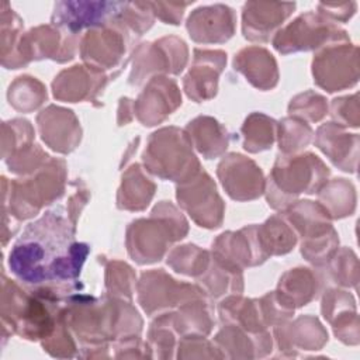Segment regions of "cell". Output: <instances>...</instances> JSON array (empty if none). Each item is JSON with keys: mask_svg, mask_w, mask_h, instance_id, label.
<instances>
[{"mask_svg": "<svg viewBox=\"0 0 360 360\" xmlns=\"http://www.w3.org/2000/svg\"><path fill=\"white\" fill-rule=\"evenodd\" d=\"M76 225L62 207L45 212L30 224L8 256L13 274L39 287L75 281L90 252L75 238Z\"/></svg>", "mask_w": 360, "mask_h": 360, "instance_id": "6da1fadb", "label": "cell"}, {"mask_svg": "<svg viewBox=\"0 0 360 360\" xmlns=\"http://www.w3.org/2000/svg\"><path fill=\"white\" fill-rule=\"evenodd\" d=\"M188 222L170 201L158 202L148 218L132 221L127 228V250L138 264H152L163 259L172 243L183 239Z\"/></svg>", "mask_w": 360, "mask_h": 360, "instance_id": "7a4b0ae2", "label": "cell"}, {"mask_svg": "<svg viewBox=\"0 0 360 360\" xmlns=\"http://www.w3.org/2000/svg\"><path fill=\"white\" fill-rule=\"evenodd\" d=\"M328 166L311 152L278 155L266 180V200L276 211H284L298 197L315 194L328 181Z\"/></svg>", "mask_w": 360, "mask_h": 360, "instance_id": "3957f363", "label": "cell"}, {"mask_svg": "<svg viewBox=\"0 0 360 360\" xmlns=\"http://www.w3.org/2000/svg\"><path fill=\"white\" fill-rule=\"evenodd\" d=\"M3 211L18 221L35 217L44 205L52 204L63 195L66 186V163L62 159L49 160L25 179L8 181L3 177Z\"/></svg>", "mask_w": 360, "mask_h": 360, "instance_id": "277c9868", "label": "cell"}, {"mask_svg": "<svg viewBox=\"0 0 360 360\" xmlns=\"http://www.w3.org/2000/svg\"><path fill=\"white\" fill-rule=\"evenodd\" d=\"M145 170L162 180L183 183L201 170L184 129L165 127L155 131L142 153Z\"/></svg>", "mask_w": 360, "mask_h": 360, "instance_id": "5b68a950", "label": "cell"}, {"mask_svg": "<svg viewBox=\"0 0 360 360\" xmlns=\"http://www.w3.org/2000/svg\"><path fill=\"white\" fill-rule=\"evenodd\" d=\"M135 39L136 37L112 20L108 24L84 32L79 44L80 58L84 65L104 72L110 79H114L125 66L129 48Z\"/></svg>", "mask_w": 360, "mask_h": 360, "instance_id": "8992f818", "label": "cell"}, {"mask_svg": "<svg viewBox=\"0 0 360 360\" xmlns=\"http://www.w3.org/2000/svg\"><path fill=\"white\" fill-rule=\"evenodd\" d=\"M187 60L188 48L179 37L170 35L155 42H143L132 52V69L128 83L141 86L155 76L179 75L184 70Z\"/></svg>", "mask_w": 360, "mask_h": 360, "instance_id": "52a82bcc", "label": "cell"}, {"mask_svg": "<svg viewBox=\"0 0 360 360\" xmlns=\"http://www.w3.org/2000/svg\"><path fill=\"white\" fill-rule=\"evenodd\" d=\"M350 41L347 32L319 15L308 11L298 15L284 28H280L271 42L277 52L283 55L318 51L329 44Z\"/></svg>", "mask_w": 360, "mask_h": 360, "instance_id": "ba28073f", "label": "cell"}, {"mask_svg": "<svg viewBox=\"0 0 360 360\" xmlns=\"http://www.w3.org/2000/svg\"><path fill=\"white\" fill-rule=\"evenodd\" d=\"M136 292L138 302L149 316L169 312L191 300L208 297L198 284L180 283L163 269L143 271L136 283Z\"/></svg>", "mask_w": 360, "mask_h": 360, "instance_id": "9c48e42d", "label": "cell"}, {"mask_svg": "<svg viewBox=\"0 0 360 360\" xmlns=\"http://www.w3.org/2000/svg\"><path fill=\"white\" fill-rule=\"evenodd\" d=\"M359 48L350 41L329 44L316 51L312 76L318 87L328 93L350 89L359 82Z\"/></svg>", "mask_w": 360, "mask_h": 360, "instance_id": "30bf717a", "label": "cell"}, {"mask_svg": "<svg viewBox=\"0 0 360 360\" xmlns=\"http://www.w3.org/2000/svg\"><path fill=\"white\" fill-rule=\"evenodd\" d=\"M179 205L201 228L215 229L222 225L225 202L217 191L215 181L205 170L176 186Z\"/></svg>", "mask_w": 360, "mask_h": 360, "instance_id": "8fae6325", "label": "cell"}, {"mask_svg": "<svg viewBox=\"0 0 360 360\" xmlns=\"http://www.w3.org/2000/svg\"><path fill=\"white\" fill-rule=\"evenodd\" d=\"M79 37L68 34L58 27L38 25L22 34L13 69L27 66L31 60L52 59L58 63H65L75 58L79 48Z\"/></svg>", "mask_w": 360, "mask_h": 360, "instance_id": "7c38bea8", "label": "cell"}, {"mask_svg": "<svg viewBox=\"0 0 360 360\" xmlns=\"http://www.w3.org/2000/svg\"><path fill=\"white\" fill-rule=\"evenodd\" d=\"M225 193L235 201H252L264 194L266 180L255 160L240 155H225L217 167Z\"/></svg>", "mask_w": 360, "mask_h": 360, "instance_id": "4fadbf2b", "label": "cell"}, {"mask_svg": "<svg viewBox=\"0 0 360 360\" xmlns=\"http://www.w3.org/2000/svg\"><path fill=\"white\" fill-rule=\"evenodd\" d=\"M120 6L121 1H58L53 7L51 24L79 37L84 28L90 30L111 22Z\"/></svg>", "mask_w": 360, "mask_h": 360, "instance_id": "5bb4252c", "label": "cell"}, {"mask_svg": "<svg viewBox=\"0 0 360 360\" xmlns=\"http://www.w3.org/2000/svg\"><path fill=\"white\" fill-rule=\"evenodd\" d=\"M181 105V94L177 83L167 76L152 77L136 100L134 115L145 127L163 122Z\"/></svg>", "mask_w": 360, "mask_h": 360, "instance_id": "9a60e30c", "label": "cell"}, {"mask_svg": "<svg viewBox=\"0 0 360 360\" xmlns=\"http://www.w3.org/2000/svg\"><path fill=\"white\" fill-rule=\"evenodd\" d=\"M226 65V53L221 49H194L193 63L183 79V89L195 103L217 96L218 80Z\"/></svg>", "mask_w": 360, "mask_h": 360, "instance_id": "2e32d148", "label": "cell"}, {"mask_svg": "<svg viewBox=\"0 0 360 360\" xmlns=\"http://www.w3.org/2000/svg\"><path fill=\"white\" fill-rule=\"evenodd\" d=\"M211 253L242 270L259 266L269 259L262 245L257 225H248L236 232L221 233L212 242Z\"/></svg>", "mask_w": 360, "mask_h": 360, "instance_id": "e0dca14e", "label": "cell"}, {"mask_svg": "<svg viewBox=\"0 0 360 360\" xmlns=\"http://www.w3.org/2000/svg\"><path fill=\"white\" fill-rule=\"evenodd\" d=\"M104 72L87 65H75L62 70L52 82L53 97L59 101H96L110 82Z\"/></svg>", "mask_w": 360, "mask_h": 360, "instance_id": "ac0fdd59", "label": "cell"}, {"mask_svg": "<svg viewBox=\"0 0 360 360\" xmlns=\"http://www.w3.org/2000/svg\"><path fill=\"white\" fill-rule=\"evenodd\" d=\"M294 10L295 3L248 1L242 8V34L250 42H269Z\"/></svg>", "mask_w": 360, "mask_h": 360, "instance_id": "d6986e66", "label": "cell"}, {"mask_svg": "<svg viewBox=\"0 0 360 360\" xmlns=\"http://www.w3.org/2000/svg\"><path fill=\"white\" fill-rule=\"evenodd\" d=\"M186 28L194 42L224 44L235 34L236 15L225 4L201 6L191 11Z\"/></svg>", "mask_w": 360, "mask_h": 360, "instance_id": "ffe728a7", "label": "cell"}, {"mask_svg": "<svg viewBox=\"0 0 360 360\" xmlns=\"http://www.w3.org/2000/svg\"><path fill=\"white\" fill-rule=\"evenodd\" d=\"M37 124L42 141L58 153H70L82 139V128L72 110L48 105L37 115Z\"/></svg>", "mask_w": 360, "mask_h": 360, "instance_id": "44dd1931", "label": "cell"}, {"mask_svg": "<svg viewBox=\"0 0 360 360\" xmlns=\"http://www.w3.org/2000/svg\"><path fill=\"white\" fill-rule=\"evenodd\" d=\"M222 325L212 342L222 359H260L271 352L273 336L267 329L249 332L233 323Z\"/></svg>", "mask_w": 360, "mask_h": 360, "instance_id": "7402d4cb", "label": "cell"}, {"mask_svg": "<svg viewBox=\"0 0 360 360\" xmlns=\"http://www.w3.org/2000/svg\"><path fill=\"white\" fill-rule=\"evenodd\" d=\"M273 336L283 356H295L297 350H321L328 342L326 329L312 315H301L274 326Z\"/></svg>", "mask_w": 360, "mask_h": 360, "instance_id": "603a6c76", "label": "cell"}, {"mask_svg": "<svg viewBox=\"0 0 360 360\" xmlns=\"http://www.w3.org/2000/svg\"><path fill=\"white\" fill-rule=\"evenodd\" d=\"M315 146L340 170L354 173L359 160V134H349L335 122L322 124L314 139Z\"/></svg>", "mask_w": 360, "mask_h": 360, "instance_id": "cb8c5ba5", "label": "cell"}, {"mask_svg": "<svg viewBox=\"0 0 360 360\" xmlns=\"http://www.w3.org/2000/svg\"><path fill=\"white\" fill-rule=\"evenodd\" d=\"M233 69L242 73L256 89L271 90L278 83V68L274 56L262 46H246L233 58Z\"/></svg>", "mask_w": 360, "mask_h": 360, "instance_id": "d4e9b609", "label": "cell"}, {"mask_svg": "<svg viewBox=\"0 0 360 360\" xmlns=\"http://www.w3.org/2000/svg\"><path fill=\"white\" fill-rule=\"evenodd\" d=\"M193 148L205 159H215L225 153L229 146V132L212 117L200 115L184 128Z\"/></svg>", "mask_w": 360, "mask_h": 360, "instance_id": "484cf974", "label": "cell"}, {"mask_svg": "<svg viewBox=\"0 0 360 360\" xmlns=\"http://www.w3.org/2000/svg\"><path fill=\"white\" fill-rule=\"evenodd\" d=\"M211 253V252H210ZM243 270L211 253L205 271L195 278L210 298H221L243 291Z\"/></svg>", "mask_w": 360, "mask_h": 360, "instance_id": "4316f807", "label": "cell"}, {"mask_svg": "<svg viewBox=\"0 0 360 360\" xmlns=\"http://www.w3.org/2000/svg\"><path fill=\"white\" fill-rule=\"evenodd\" d=\"M156 184L139 163L131 165L122 174L117 193V207L125 211H143L152 201Z\"/></svg>", "mask_w": 360, "mask_h": 360, "instance_id": "83f0119b", "label": "cell"}, {"mask_svg": "<svg viewBox=\"0 0 360 360\" xmlns=\"http://www.w3.org/2000/svg\"><path fill=\"white\" fill-rule=\"evenodd\" d=\"M281 214L301 239L321 235L333 226L332 218L318 201L297 200Z\"/></svg>", "mask_w": 360, "mask_h": 360, "instance_id": "f1b7e54d", "label": "cell"}, {"mask_svg": "<svg viewBox=\"0 0 360 360\" xmlns=\"http://www.w3.org/2000/svg\"><path fill=\"white\" fill-rule=\"evenodd\" d=\"M322 285L319 273L308 267H295L280 277L276 291L294 308H301L318 297Z\"/></svg>", "mask_w": 360, "mask_h": 360, "instance_id": "f546056e", "label": "cell"}, {"mask_svg": "<svg viewBox=\"0 0 360 360\" xmlns=\"http://www.w3.org/2000/svg\"><path fill=\"white\" fill-rule=\"evenodd\" d=\"M218 315L222 323H233L249 332L266 330L259 300L245 298L240 294L225 297L218 305Z\"/></svg>", "mask_w": 360, "mask_h": 360, "instance_id": "4dcf8cb0", "label": "cell"}, {"mask_svg": "<svg viewBox=\"0 0 360 360\" xmlns=\"http://www.w3.org/2000/svg\"><path fill=\"white\" fill-rule=\"evenodd\" d=\"M173 325L180 336H207L212 330L214 316L208 297L191 300L173 312Z\"/></svg>", "mask_w": 360, "mask_h": 360, "instance_id": "1f68e13d", "label": "cell"}, {"mask_svg": "<svg viewBox=\"0 0 360 360\" xmlns=\"http://www.w3.org/2000/svg\"><path fill=\"white\" fill-rule=\"evenodd\" d=\"M318 194V202L326 210L332 219L350 217L356 210V188L343 177L328 180Z\"/></svg>", "mask_w": 360, "mask_h": 360, "instance_id": "d6a6232c", "label": "cell"}, {"mask_svg": "<svg viewBox=\"0 0 360 360\" xmlns=\"http://www.w3.org/2000/svg\"><path fill=\"white\" fill-rule=\"evenodd\" d=\"M257 228L262 245L269 257L291 252L298 242V236L281 212L271 215L262 225H257Z\"/></svg>", "mask_w": 360, "mask_h": 360, "instance_id": "836d02e7", "label": "cell"}, {"mask_svg": "<svg viewBox=\"0 0 360 360\" xmlns=\"http://www.w3.org/2000/svg\"><path fill=\"white\" fill-rule=\"evenodd\" d=\"M321 278L328 284L343 288H356L359 283V260L349 248L338 249L330 260L321 267Z\"/></svg>", "mask_w": 360, "mask_h": 360, "instance_id": "e575fe53", "label": "cell"}, {"mask_svg": "<svg viewBox=\"0 0 360 360\" xmlns=\"http://www.w3.org/2000/svg\"><path fill=\"white\" fill-rule=\"evenodd\" d=\"M243 148L249 153H259L273 146L277 139V121L263 112H252L242 128Z\"/></svg>", "mask_w": 360, "mask_h": 360, "instance_id": "d590c367", "label": "cell"}, {"mask_svg": "<svg viewBox=\"0 0 360 360\" xmlns=\"http://www.w3.org/2000/svg\"><path fill=\"white\" fill-rule=\"evenodd\" d=\"M45 86L32 76H18L8 87L7 98L10 105L20 112H31L46 100Z\"/></svg>", "mask_w": 360, "mask_h": 360, "instance_id": "8d00e7d4", "label": "cell"}, {"mask_svg": "<svg viewBox=\"0 0 360 360\" xmlns=\"http://www.w3.org/2000/svg\"><path fill=\"white\" fill-rule=\"evenodd\" d=\"M314 136V131L308 122L285 117L277 122V141L281 155H295L305 149Z\"/></svg>", "mask_w": 360, "mask_h": 360, "instance_id": "74e56055", "label": "cell"}, {"mask_svg": "<svg viewBox=\"0 0 360 360\" xmlns=\"http://www.w3.org/2000/svg\"><path fill=\"white\" fill-rule=\"evenodd\" d=\"M211 253L205 249L198 248L197 245L187 243L181 246H176L167 255V264L180 274L191 276L197 278L201 276L208 263H210Z\"/></svg>", "mask_w": 360, "mask_h": 360, "instance_id": "f35d334b", "label": "cell"}, {"mask_svg": "<svg viewBox=\"0 0 360 360\" xmlns=\"http://www.w3.org/2000/svg\"><path fill=\"white\" fill-rule=\"evenodd\" d=\"M176 336L177 332L173 325V312L169 311L156 315V319L150 323L148 330V343L159 359H170L173 357V352L177 349Z\"/></svg>", "mask_w": 360, "mask_h": 360, "instance_id": "ab89813d", "label": "cell"}, {"mask_svg": "<svg viewBox=\"0 0 360 360\" xmlns=\"http://www.w3.org/2000/svg\"><path fill=\"white\" fill-rule=\"evenodd\" d=\"M136 288V274L134 269L121 260H110L105 266L107 295L131 301Z\"/></svg>", "mask_w": 360, "mask_h": 360, "instance_id": "60d3db41", "label": "cell"}, {"mask_svg": "<svg viewBox=\"0 0 360 360\" xmlns=\"http://www.w3.org/2000/svg\"><path fill=\"white\" fill-rule=\"evenodd\" d=\"M22 20L10 8L8 3L1 4V65L13 69L14 58L22 37Z\"/></svg>", "mask_w": 360, "mask_h": 360, "instance_id": "b9f144b4", "label": "cell"}, {"mask_svg": "<svg viewBox=\"0 0 360 360\" xmlns=\"http://www.w3.org/2000/svg\"><path fill=\"white\" fill-rule=\"evenodd\" d=\"M338 249L339 238L333 226L321 235L301 240V255L316 267L325 266Z\"/></svg>", "mask_w": 360, "mask_h": 360, "instance_id": "7bdbcfd3", "label": "cell"}, {"mask_svg": "<svg viewBox=\"0 0 360 360\" xmlns=\"http://www.w3.org/2000/svg\"><path fill=\"white\" fill-rule=\"evenodd\" d=\"M288 114L305 122H318L328 114L326 98L312 90L300 93L291 98Z\"/></svg>", "mask_w": 360, "mask_h": 360, "instance_id": "ee69618b", "label": "cell"}, {"mask_svg": "<svg viewBox=\"0 0 360 360\" xmlns=\"http://www.w3.org/2000/svg\"><path fill=\"white\" fill-rule=\"evenodd\" d=\"M1 153L3 159H7L15 150L34 143V128L30 121L15 118L4 121L1 125Z\"/></svg>", "mask_w": 360, "mask_h": 360, "instance_id": "f6af8a7d", "label": "cell"}, {"mask_svg": "<svg viewBox=\"0 0 360 360\" xmlns=\"http://www.w3.org/2000/svg\"><path fill=\"white\" fill-rule=\"evenodd\" d=\"M49 155L41 149L39 145H27L14 153H11L6 160L8 170L17 174H32L39 167H42L48 160Z\"/></svg>", "mask_w": 360, "mask_h": 360, "instance_id": "bcb514c9", "label": "cell"}, {"mask_svg": "<svg viewBox=\"0 0 360 360\" xmlns=\"http://www.w3.org/2000/svg\"><path fill=\"white\" fill-rule=\"evenodd\" d=\"M260 311L266 326H278L290 321L294 315L295 308L278 295L277 291L267 292L259 300Z\"/></svg>", "mask_w": 360, "mask_h": 360, "instance_id": "7dc6e473", "label": "cell"}, {"mask_svg": "<svg viewBox=\"0 0 360 360\" xmlns=\"http://www.w3.org/2000/svg\"><path fill=\"white\" fill-rule=\"evenodd\" d=\"M73 333L65 323L62 315L58 321L53 332L45 338L42 342L44 350H46L52 357H73L76 356V343Z\"/></svg>", "mask_w": 360, "mask_h": 360, "instance_id": "c3c4849f", "label": "cell"}, {"mask_svg": "<svg viewBox=\"0 0 360 360\" xmlns=\"http://www.w3.org/2000/svg\"><path fill=\"white\" fill-rule=\"evenodd\" d=\"M321 311L323 318L330 323L340 314L356 311V300L346 290L339 287H329L323 291Z\"/></svg>", "mask_w": 360, "mask_h": 360, "instance_id": "681fc988", "label": "cell"}, {"mask_svg": "<svg viewBox=\"0 0 360 360\" xmlns=\"http://www.w3.org/2000/svg\"><path fill=\"white\" fill-rule=\"evenodd\" d=\"M332 122L343 128H357L360 124L359 93L333 98L330 103Z\"/></svg>", "mask_w": 360, "mask_h": 360, "instance_id": "f907efd6", "label": "cell"}, {"mask_svg": "<svg viewBox=\"0 0 360 360\" xmlns=\"http://www.w3.org/2000/svg\"><path fill=\"white\" fill-rule=\"evenodd\" d=\"M179 359H222L214 343L205 336H181L177 342Z\"/></svg>", "mask_w": 360, "mask_h": 360, "instance_id": "816d5d0a", "label": "cell"}, {"mask_svg": "<svg viewBox=\"0 0 360 360\" xmlns=\"http://www.w3.org/2000/svg\"><path fill=\"white\" fill-rule=\"evenodd\" d=\"M332 329L335 336L343 342L345 345L356 346L360 342V322L357 311H349L338 318H335L332 322Z\"/></svg>", "mask_w": 360, "mask_h": 360, "instance_id": "f5cc1de1", "label": "cell"}, {"mask_svg": "<svg viewBox=\"0 0 360 360\" xmlns=\"http://www.w3.org/2000/svg\"><path fill=\"white\" fill-rule=\"evenodd\" d=\"M193 1L187 3H167V1H149L150 10L155 17H158L160 21L165 24H172V25H179L186 8L191 4Z\"/></svg>", "mask_w": 360, "mask_h": 360, "instance_id": "db71d44e", "label": "cell"}, {"mask_svg": "<svg viewBox=\"0 0 360 360\" xmlns=\"http://www.w3.org/2000/svg\"><path fill=\"white\" fill-rule=\"evenodd\" d=\"M356 10H357L356 1L319 3L318 4V14L333 24L349 21L354 15Z\"/></svg>", "mask_w": 360, "mask_h": 360, "instance_id": "11a10c76", "label": "cell"}, {"mask_svg": "<svg viewBox=\"0 0 360 360\" xmlns=\"http://www.w3.org/2000/svg\"><path fill=\"white\" fill-rule=\"evenodd\" d=\"M115 357H152V349L149 343L142 342L139 336L117 340L114 345Z\"/></svg>", "mask_w": 360, "mask_h": 360, "instance_id": "9f6ffc18", "label": "cell"}, {"mask_svg": "<svg viewBox=\"0 0 360 360\" xmlns=\"http://www.w3.org/2000/svg\"><path fill=\"white\" fill-rule=\"evenodd\" d=\"M89 201V191L86 188H80L77 190L68 202V217L70 218V221L76 225L77 218L83 210V207L87 204Z\"/></svg>", "mask_w": 360, "mask_h": 360, "instance_id": "6f0895ef", "label": "cell"}, {"mask_svg": "<svg viewBox=\"0 0 360 360\" xmlns=\"http://www.w3.org/2000/svg\"><path fill=\"white\" fill-rule=\"evenodd\" d=\"M134 100L128 97H122L118 104V115L117 122L118 125H127L134 120Z\"/></svg>", "mask_w": 360, "mask_h": 360, "instance_id": "680465c9", "label": "cell"}]
</instances>
